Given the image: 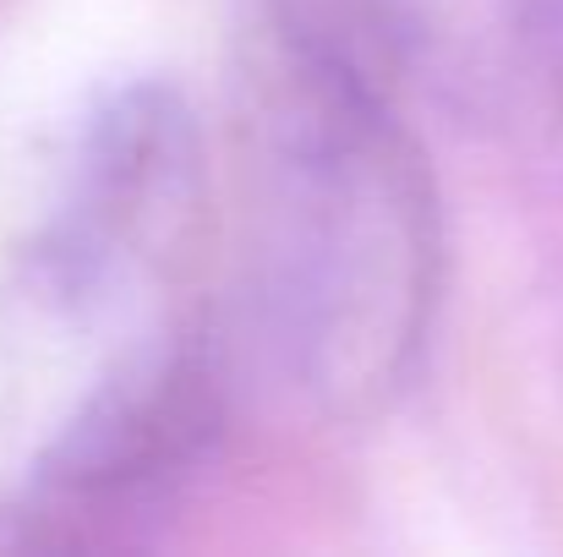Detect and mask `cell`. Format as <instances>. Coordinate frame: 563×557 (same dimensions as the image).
<instances>
[{
    "label": "cell",
    "mask_w": 563,
    "mask_h": 557,
    "mask_svg": "<svg viewBox=\"0 0 563 557\" xmlns=\"http://www.w3.org/2000/svg\"><path fill=\"white\" fill-rule=\"evenodd\" d=\"M443 219L383 71L263 27L246 307L279 377L323 415H377L421 361Z\"/></svg>",
    "instance_id": "cell-1"
},
{
    "label": "cell",
    "mask_w": 563,
    "mask_h": 557,
    "mask_svg": "<svg viewBox=\"0 0 563 557\" xmlns=\"http://www.w3.org/2000/svg\"><path fill=\"white\" fill-rule=\"evenodd\" d=\"M224 437V361L176 334L115 367L0 514V547L115 553L148 542Z\"/></svg>",
    "instance_id": "cell-2"
},
{
    "label": "cell",
    "mask_w": 563,
    "mask_h": 557,
    "mask_svg": "<svg viewBox=\"0 0 563 557\" xmlns=\"http://www.w3.org/2000/svg\"><path fill=\"white\" fill-rule=\"evenodd\" d=\"M202 143L170 82L110 93L77 132L33 235V279L60 307H99L154 279L197 230Z\"/></svg>",
    "instance_id": "cell-3"
}]
</instances>
